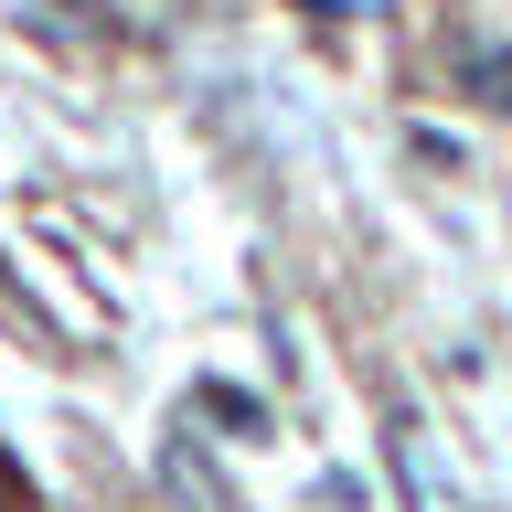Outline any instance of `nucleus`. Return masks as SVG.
<instances>
[{
  "label": "nucleus",
  "instance_id": "1",
  "mask_svg": "<svg viewBox=\"0 0 512 512\" xmlns=\"http://www.w3.org/2000/svg\"><path fill=\"white\" fill-rule=\"evenodd\" d=\"M480 75V86H491V107H512V54H491V43H470V54H459Z\"/></svg>",
  "mask_w": 512,
  "mask_h": 512
},
{
  "label": "nucleus",
  "instance_id": "2",
  "mask_svg": "<svg viewBox=\"0 0 512 512\" xmlns=\"http://www.w3.org/2000/svg\"><path fill=\"white\" fill-rule=\"evenodd\" d=\"M54 11L64 22H107V0H54Z\"/></svg>",
  "mask_w": 512,
  "mask_h": 512
},
{
  "label": "nucleus",
  "instance_id": "3",
  "mask_svg": "<svg viewBox=\"0 0 512 512\" xmlns=\"http://www.w3.org/2000/svg\"><path fill=\"white\" fill-rule=\"evenodd\" d=\"M320 11H374V0H320Z\"/></svg>",
  "mask_w": 512,
  "mask_h": 512
}]
</instances>
